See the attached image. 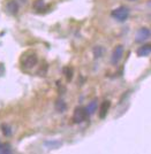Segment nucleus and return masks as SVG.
<instances>
[{"instance_id": "nucleus-1", "label": "nucleus", "mask_w": 151, "mask_h": 154, "mask_svg": "<svg viewBox=\"0 0 151 154\" xmlns=\"http://www.w3.org/2000/svg\"><path fill=\"white\" fill-rule=\"evenodd\" d=\"M37 62H38V59L35 53H27L24 55H22V66L27 69L35 67Z\"/></svg>"}, {"instance_id": "nucleus-2", "label": "nucleus", "mask_w": 151, "mask_h": 154, "mask_svg": "<svg viewBox=\"0 0 151 154\" xmlns=\"http://www.w3.org/2000/svg\"><path fill=\"white\" fill-rule=\"evenodd\" d=\"M112 16L115 20H118L119 22H124L129 16V9L125 6H120L112 12Z\"/></svg>"}, {"instance_id": "nucleus-3", "label": "nucleus", "mask_w": 151, "mask_h": 154, "mask_svg": "<svg viewBox=\"0 0 151 154\" xmlns=\"http://www.w3.org/2000/svg\"><path fill=\"white\" fill-rule=\"evenodd\" d=\"M87 110L84 107H77L74 110V114H73V122L74 123H81L83 122L87 119Z\"/></svg>"}, {"instance_id": "nucleus-4", "label": "nucleus", "mask_w": 151, "mask_h": 154, "mask_svg": "<svg viewBox=\"0 0 151 154\" xmlns=\"http://www.w3.org/2000/svg\"><path fill=\"white\" fill-rule=\"evenodd\" d=\"M150 38V30L148 28H141L135 36V42L136 43H144Z\"/></svg>"}, {"instance_id": "nucleus-5", "label": "nucleus", "mask_w": 151, "mask_h": 154, "mask_svg": "<svg viewBox=\"0 0 151 154\" xmlns=\"http://www.w3.org/2000/svg\"><path fill=\"white\" fill-rule=\"evenodd\" d=\"M122 55H124V47L121 45L117 46L115 48H114V51L112 53V58H111V62L112 64H117L121 60L122 58Z\"/></svg>"}, {"instance_id": "nucleus-6", "label": "nucleus", "mask_w": 151, "mask_h": 154, "mask_svg": "<svg viewBox=\"0 0 151 154\" xmlns=\"http://www.w3.org/2000/svg\"><path fill=\"white\" fill-rule=\"evenodd\" d=\"M6 11L11 15H15L19 12V4L16 0H8L6 4Z\"/></svg>"}, {"instance_id": "nucleus-7", "label": "nucleus", "mask_w": 151, "mask_h": 154, "mask_svg": "<svg viewBox=\"0 0 151 154\" xmlns=\"http://www.w3.org/2000/svg\"><path fill=\"white\" fill-rule=\"evenodd\" d=\"M151 52V45L150 44H145V45L141 46L137 50V55L138 57H148Z\"/></svg>"}, {"instance_id": "nucleus-8", "label": "nucleus", "mask_w": 151, "mask_h": 154, "mask_svg": "<svg viewBox=\"0 0 151 154\" xmlns=\"http://www.w3.org/2000/svg\"><path fill=\"white\" fill-rule=\"evenodd\" d=\"M110 106H111V103L107 100V101H104V103L100 105V109H99V117L100 119H104L110 109Z\"/></svg>"}, {"instance_id": "nucleus-9", "label": "nucleus", "mask_w": 151, "mask_h": 154, "mask_svg": "<svg viewBox=\"0 0 151 154\" xmlns=\"http://www.w3.org/2000/svg\"><path fill=\"white\" fill-rule=\"evenodd\" d=\"M97 106H98V101H97V99H93L92 101L88 103V106H87V114H89V115H92L96 110H97Z\"/></svg>"}, {"instance_id": "nucleus-10", "label": "nucleus", "mask_w": 151, "mask_h": 154, "mask_svg": "<svg viewBox=\"0 0 151 154\" xmlns=\"http://www.w3.org/2000/svg\"><path fill=\"white\" fill-rule=\"evenodd\" d=\"M33 8L36 11H38V12H42V11H44L46 8V5L43 0H36L35 4H33Z\"/></svg>"}, {"instance_id": "nucleus-11", "label": "nucleus", "mask_w": 151, "mask_h": 154, "mask_svg": "<svg viewBox=\"0 0 151 154\" xmlns=\"http://www.w3.org/2000/svg\"><path fill=\"white\" fill-rule=\"evenodd\" d=\"M12 153V146L9 144H0V154Z\"/></svg>"}, {"instance_id": "nucleus-12", "label": "nucleus", "mask_w": 151, "mask_h": 154, "mask_svg": "<svg viewBox=\"0 0 151 154\" xmlns=\"http://www.w3.org/2000/svg\"><path fill=\"white\" fill-rule=\"evenodd\" d=\"M55 109L60 112V113H62V112H65L66 110V103L62 101V100H58L57 103H55Z\"/></svg>"}, {"instance_id": "nucleus-13", "label": "nucleus", "mask_w": 151, "mask_h": 154, "mask_svg": "<svg viewBox=\"0 0 151 154\" xmlns=\"http://www.w3.org/2000/svg\"><path fill=\"white\" fill-rule=\"evenodd\" d=\"M1 129H2V134L6 136V137H9V136L12 135V128L8 124H2Z\"/></svg>"}, {"instance_id": "nucleus-14", "label": "nucleus", "mask_w": 151, "mask_h": 154, "mask_svg": "<svg viewBox=\"0 0 151 154\" xmlns=\"http://www.w3.org/2000/svg\"><path fill=\"white\" fill-rule=\"evenodd\" d=\"M102 53H103V48H102V47H95V50H93V54H95V57H96V58H99V57L102 55Z\"/></svg>"}, {"instance_id": "nucleus-15", "label": "nucleus", "mask_w": 151, "mask_h": 154, "mask_svg": "<svg viewBox=\"0 0 151 154\" xmlns=\"http://www.w3.org/2000/svg\"><path fill=\"white\" fill-rule=\"evenodd\" d=\"M65 71L67 72V79H68V81H71V79H72V75H73V69L67 68Z\"/></svg>"}, {"instance_id": "nucleus-16", "label": "nucleus", "mask_w": 151, "mask_h": 154, "mask_svg": "<svg viewBox=\"0 0 151 154\" xmlns=\"http://www.w3.org/2000/svg\"><path fill=\"white\" fill-rule=\"evenodd\" d=\"M131 1H134V0H131Z\"/></svg>"}]
</instances>
